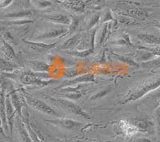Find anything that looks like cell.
<instances>
[{
  "label": "cell",
  "mask_w": 160,
  "mask_h": 142,
  "mask_svg": "<svg viewBox=\"0 0 160 142\" xmlns=\"http://www.w3.org/2000/svg\"><path fill=\"white\" fill-rule=\"evenodd\" d=\"M160 87V76L151 78L147 80L138 82L133 88H131L126 94L125 98L121 102L122 105L128 104L130 102L140 100L142 97Z\"/></svg>",
  "instance_id": "obj_1"
},
{
  "label": "cell",
  "mask_w": 160,
  "mask_h": 142,
  "mask_svg": "<svg viewBox=\"0 0 160 142\" xmlns=\"http://www.w3.org/2000/svg\"><path fill=\"white\" fill-rule=\"evenodd\" d=\"M46 97L53 106H55L56 108L60 109L66 113L75 115L76 117H81L85 120H91V115L88 112H86L79 106L75 104V102H71V100L62 98V97H54L50 96Z\"/></svg>",
  "instance_id": "obj_2"
},
{
  "label": "cell",
  "mask_w": 160,
  "mask_h": 142,
  "mask_svg": "<svg viewBox=\"0 0 160 142\" xmlns=\"http://www.w3.org/2000/svg\"><path fill=\"white\" fill-rule=\"evenodd\" d=\"M50 78L49 74L48 73H43V72H36V71H29L22 73L20 77V82L23 85L27 86H38L40 87H44L50 84L53 83L55 80H50L48 79Z\"/></svg>",
  "instance_id": "obj_3"
},
{
  "label": "cell",
  "mask_w": 160,
  "mask_h": 142,
  "mask_svg": "<svg viewBox=\"0 0 160 142\" xmlns=\"http://www.w3.org/2000/svg\"><path fill=\"white\" fill-rule=\"evenodd\" d=\"M133 125L136 130L142 133H148L151 134L155 132V123L148 114L138 115L133 119Z\"/></svg>",
  "instance_id": "obj_4"
},
{
  "label": "cell",
  "mask_w": 160,
  "mask_h": 142,
  "mask_svg": "<svg viewBox=\"0 0 160 142\" xmlns=\"http://www.w3.org/2000/svg\"><path fill=\"white\" fill-rule=\"evenodd\" d=\"M25 98L26 101H27V103L31 107L35 109L36 111L41 112V113H44V114L50 115V116H56V117L60 116L55 109H53L51 106L47 104L43 101L38 98H35V97H32L31 96H28V95L25 96Z\"/></svg>",
  "instance_id": "obj_5"
},
{
  "label": "cell",
  "mask_w": 160,
  "mask_h": 142,
  "mask_svg": "<svg viewBox=\"0 0 160 142\" xmlns=\"http://www.w3.org/2000/svg\"><path fill=\"white\" fill-rule=\"evenodd\" d=\"M46 121H48L50 124L68 130H78L82 127H83V124L82 122L77 121L70 118H64V117H58L55 119L46 120Z\"/></svg>",
  "instance_id": "obj_6"
},
{
  "label": "cell",
  "mask_w": 160,
  "mask_h": 142,
  "mask_svg": "<svg viewBox=\"0 0 160 142\" xmlns=\"http://www.w3.org/2000/svg\"><path fill=\"white\" fill-rule=\"evenodd\" d=\"M24 43L28 46L31 50L37 52V53H44L51 50L53 48L58 45V42H53V43H45L43 42H39V41H28V40H22Z\"/></svg>",
  "instance_id": "obj_7"
},
{
  "label": "cell",
  "mask_w": 160,
  "mask_h": 142,
  "mask_svg": "<svg viewBox=\"0 0 160 142\" xmlns=\"http://www.w3.org/2000/svg\"><path fill=\"white\" fill-rule=\"evenodd\" d=\"M68 35V29L63 27L49 29L44 31L35 37L36 40H45V39H53V38H62Z\"/></svg>",
  "instance_id": "obj_8"
},
{
  "label": "cell",
  "mask_w": 160,
  "mask_h": 142,
  "mask_svg": "<svg viewBox=\"0 0 160 142\" xmlns=\"http://www.w3.org/2000/svg\"><path fill=\"white\" fill-rule=\"evenodd\" d=\"M89 82H95V76L91 73H85L75 78L64 81L57 89H62V88L69 87V86H78L81 83H89Z\"/></svg>",
  "instance_id": "obj_9"
},
{
  "label": "cell",
  "mask_w": 160,
  "mask_h": 142,
  "mask_svg": "<svg viewBox=\"0 0 160 142\" xmlns=\"http://www.w3.org/2000/svg\"><path fill=\"white\" fill-rule=\"evenodd\" d=\"M118 15H123L134 18L135 20H145L146 18L149 17V12L144 8L131 7L126 9L122 11H118Z\"/></svg>",
  "instance_id": "obj_10"
},
{
  "label": "cell",
  "mask_w": 160,
  "mask_h": 142,
  "mask_svg": "<svg viewBox=\"0 0 160 142\" xmlns=\"http://www.w3.org/2000/svg\"><path fill=\"white\" fill-rule=\"evenodd\" d=\"M6 95L4 93V90L2 89L1 92V101H0V119H1V130L5 131L7 136L11 135L10 132L9 124H8V117H7V112H6Z\"/></svg>",
  "instance_id": "obj_11"
},
{
  "label": "cell",
  "mask_w": 160,
  "mask_h": 142,
  "mask_svg": "<svg viewBox=\"0 0 160 142\" xmlns=\"http://www.w3.org/2000/svg\"><path fill=\"white\" fill-rule=\"evenodd\" d=\"M43 19L49 22H54L55 24H60V25L70 26L71 22V18L68 15L61 14V13H55V14H48V15H42Z\"/></svg>",
  "instance_id": "obj_12"
},
{
  "label": "cell",
  "mask_w": 160,
  "mask_h": 142,
  "mask_svg": "<svg viewBox=\"0 0 160 142\" xmlns=\"http://www.w3.org/2000/svg\"><path fill=\"white\" fill-rule=\"evenodd\" d=\"M83 38L84 36L82 34H75L70 38H68V40H66L62 43V46H60V49L62 51L77 50L80 43L83 41Z\"/></svg>",
  "instance_id": "obj_13"
},
{
  "label": "cell",
  "mask_w": 160,
  "mask_h": 142,
  "mask_svg": "<svg viewBox=\"0 0 160 142\" xmlns=\"http://www.w3.org/2000/svg\"><path fill=\"white\" fill-rule=\"evenodd\" d=\"M9 95L13 106H14L17 113H18V116L21 117L22 113V109L28 107L27 104H26L27 101H26L25 97L21 96V95L17 93V92L15 91H12L11 93H9Z\"/></svg>",
  "instance_id": "obj_14"
},
{
  "label": "cell",
  "mask_w": 160,
  "mask_h": 142,
  "mask_svg": "<svg viewBox=\"0 0 160 142\" xmlns=\"http://www.w3.org/2000/svg\"><path fill=\"white\" fill-rule=\"evenodd\" d=\"M6 112H7V117H8V124H9L10 132H11V135L12 134L13 132V126L15 122V119H16V110H15V107L13 106L12 102H11V98H10V95H6Z\"/></svg>",
  "instance_id": "obj_15"
},
{
  "label": "cell",
  "mask_w": 160,
  "mask_h": 142,
  "mask_svg": "<svg viewBox=\"0 0 160 142\" xmlns=\"http://www.w3.org/2000/svg\"><path fill=\"white\" fill-rule=\"evenodd\" d=\"M15 125L18 130V137H19L21 142H33L29 133H28L22 118L19 116H17L15 119Z\"/></svg>",
  "instance_id": "obj_16"
},
{
  "label": "cell",
  "mask_w": 160,
  "mask_h": 142,
  "mask_svg": "<svg viewBox=\"0 0 160 142\" xmlns=\"http://www.w3.org/2000/svg\"><path fill=\"white\" fill-rule=\"evenodd\" d=\"M137 38L143 43L149 45L148 46H160V35L145 33L138 35Z\"/></svg>",
  "instance_id": "obj_17"
},
{
  "label": "cell",
  "mask_w": 160,
  "mask_h": 142,
  "mask_svg": "<svg viewBox=\"0 0 160 142\" xmlns=\"http://www.w3.org/2000/svg\"><path fill=\"white\" fill-rule=\"evenodd\" d=\"M1 51L6 59L11 61L16 59V54L15 52V50L13 49L11 44L7 42L3 38H2L1 39Z\"/></svg>",
  "instance_id": "obj_18"
},
{
  "label": "cell",
  "mask_w": 160,
  "mask_h": 142,
  "mask_svg": "<svg viewBox=\"0 0 160 142\" xmlns=\"http://www.w3.org/2000/svg\"><path fill=\"white\" fill-rule=\"evenodd\" d=\"M34 14L32 10H22V11H15V12L8 13L7 15H3L2 18H8L11 20H16V19H23L28 18Z\"/></svg>",
  "instance_id": "obj_19"
},
{
  "label": "cell",
  "mask_w": 160,
  "mask_h": 142,
  "mask_svg": "<svg viewBox=\"0 0 160 142\" xmlns=\"http://www.w3.org/2000/svg\"><path fill=\"white\" fill-rule=\"evenodd\" d=\"M63 5L75 12H80L84 9L86 4L82 0H66Z\"/></svg>",
  "instance_id": "obj_20"
},
{
  "label": "cell",
  "mask_w": 160,
  "mask_h": 142,
  "mask_svg": "<svg viewBox=\"0 0 160 142\" xmlns=\"http://www.w3.org/2000/svg\"><path fill=\"white\" fill-rule=\"evenodd\" d=\"M145 97H147L148 100L151 101L153 109L155 110L160 107V87L154 91L151 92Z\"/></svg>",
  "instance_id": "obj_21"
},
{
  "label": "cell",
  "mask_w": 160,
  "mask_h": 142,
  "mask_svg": "<svg viewBox=\"0 0 160 142\" xmlns=\"http://www.w3.org/2000/svg\"><path fill=\"white\" fill-rule=\"evenodd\" d=\"M111 28V22H105L103 23L101 31H100L99 36H98V43L102 44L105 41L108 40V38L109 37L110 35V31Z\"/></svg>",
  "instance_id": "obj_22"
},
{
  "label": "cell",
  "mask_w": 160,
  "mask_h": 142,
  "mask_svg": "<svg viewBox=\"0 0 160 142\" xmlns=\"http://www.w3.org/2000/svg\"><path fill=\"white\" fill-rule=\"evenodd\" d=\"M33 22H34V20L28 19V18L16 19V20H8V21L2 20V23H5L6 25H8L10 26H15V27H20V26L29 25V24L33 23Z\"/></svg>",
  "instance_id": "obj_23"
},
{
  "label": "cell",
  "mask_w": 160,
  "mask_h": 142,
  "mask_svg": "<svg viewBox=\"0 0 160 142\" xmlns=\"http://www.w3.org/2000/svg\"><path fill=\"white\" fill-rule=\"evenodd\" d=\"M31 66L34 71L36 72H43L47 73L50 69V66L48 64L42 62H38V61H32L31 62Z\"/></svg>",
  "instance_id": "obj_24"
},
{
  "label": "cell",
  "mask_w": 160,
  "mask_h": 142,
  "mask_svg": "<svg viewBox=\"0 0 160 142\" xmlns=\"http://www.w3.org/2000/svg\"><path fill=\"white\" fill-rule=\"evenodd\" d=\"M139 66L145 69H158L160 68V56L156 57L150 61L141 62Z\"/></svg>",
  "instance_id": "obj_25"
},
{
  "label": "cell",
  "mask_w": 160,
  "mask_h": 142,
  "mask_svg": "<svg viewBox=\"0 0 160 142\" xmlns=\"http://www.w3.org/2000/svg\"><path fill=\"white\" fill-rule=\"evenodd\" d=\"M94 49H88L84 50H66L63 52H66L68 54L71 55V56L78 57V58H86V57L89 56L90 54L93 53Z\"/></svg>",
  "instance_id": "obj_26"
},
{
  "label": "cell",
  "mask_w": 160,
  "mask_h": 142,
  "mask_svg": "<svg viewBox=\"0 0 160 142\" xmlns=\"http://www.w3.org/2000/svg\"><path fill=\"white\" fill-rule=\"evenodd\" d=\"M17 68L18 66L15 64L12 63V62L9 59H6V58L1 59V71L2 72H4V71L10 72V71L15 70Z\"/></svg>",
  "instance_id": "obj_27"
},
{
  "label": "cell",
  "mask_w": 160,
  "mask_h": 142,
  "mask_svg": "<svg viewBox=\"0 0 160 142\" xmlns=\"http://www.w3.org/2000/svg\"><path fill=\"white\" fill-rule=\"evenodd\" d=\"M31 4L38 9H47L53 6L52 2L49 0H32Z\"/></svg>",
  "instance_id": "obj_28"
},
{
  "label": "cell",
  "mask_w": 160,
  "mask_h": 142,
  "mask_svg": "<svg viewBox=\"0 0 160 142\" xmlns=\"http://www.w3.org/2000/svg\"><path fill=\"white\" fill-rule=\"evenodd\" d=\"M80 22H81V18L79 16H72L71 17V22L68 28V35L69 34L74 33L78 27L79 26Z\"/></svg>",
  "instance_id": "obj_29"
},
{
  "label": "cell",
  "mask_w": 160,
  "mask_h": 142,
  "mask_svg": "<svg viewBox=\"0 0 160 142\" xmlns=\"http://www.w3.org/2000/svg\"><path fill=\"white\" fill-rule=\"evenodd\" d=\"M111 43L115 44V45H118V46H133L129 36L128 35H126V34L122 35L120 38H117L116 41L111 42Z\"/></svg>",
  "instance_id": "obj_30"
},
{
  "label": "cell",
  "mask_w": 160,
  "mask_h": 142,
  "mask_svg": "<svg viewBox=\"0 0 160 142\" xmlns=\"http://www.w3.org/2000/svg\"><path fill=\"white\" fill-rule=\"evenodd\" d=\"M100 19H101V16L98 14H95L93 16H91L90 18L89 21H88V24H87V29L91 30L93 28H95L96 24L99 22Z\"/></svg>",
  "instance_id": "obj_31"
},
{
  "label": "cell",
  "mask_w": 160,
  "mask_h": 142,
  "mask_svg": "<svg viewBox=\"0 0 160 142\" xmlns=\"http://www.w3.org/2000/svg\"><path fill=\"white\" fill-rule=\"evenodd\" d=\"M118 20L120 23L126 24V25H133V24H137V20L131 18V17L127 16V15H118Z\"/></svg>",
  "instance_id": "obj_32"
},
{
  "label": "cell",
  "mask_w": 160,
  "mask_h": 142,
  "mask_svg": "<svg viewBox=\"0 0 160 142\" xmlns=\"http://www.w3.org/2000/svg\"><path fill=\"white\" fill-rule=\"evenodd\" d=\"M155 130L157 136L160 140V107L155 109Z\"/></svg>",
  "instance_id": "obj_33"
},
{
  "label": "cell",
  "mask_w": 160,
  "mask_h": 142,
  "mask_svg": "<svg viewBox=\"0 0 160 142\" xmlns=\"http://www.w3.org/2000/svg\"><path fill=\"white\" fill-rule=\"evenodd\" d=\"M2 38H3L4 39H5L7 42H9L10 44L11 43H13L15 44V39H14V38H13L12 35H11V33H10L9 31H2Z\"/></svg>",
  "instance_id": "obj_34"
},
{
  "label": "cell",
  "mask_w": 160,
  "mask_h": 142,
  "mask_svg": "<svg viewBox=\"0 0 160 142\" xmlns=\"http://www.w3.org/2000/svg\"><path fill=\"white\" fill-rule=\"evenodd\" d=\"M106 0H86V5L93 6V7H99L105 3Z\"/></svg>",
  "instance_id": "obj_35"
},
{
  "label": "cell",
  "mask_w": 160,
  "mask_h": 142,
  "mask_svg": "<svg viewBox=\"0 0 160 142\" xmlns=\"http://www.w3.org/2000/svg\"><path fill=\"white\" fill-rule=\"evenodd\" d=\"M115 20V18L113 17V14L111 13V11H107L105 12V14L103 15V17H102V22L103 23L105 22H109L111 21H114Z\"/></svg>",
  "instance_id": "obj_36"
},
{
  "label": "cell",
  "mask_w": 160,
  "mask_h": 142,
  "mask_svg": "<svg viewBox=\"0 0 160 142\" xmlns=\"http://www.w3.org/2000/svg\"><path fill=\"white\" fill-rule=\"evenodd\" d=\"M13 2H14V0H1V1H0L1 8H2V9L7 8L8 7H9Z\"/></svg>",
  "instance_id": "obj_37"
},
{
  "label": "cell",
  "mask_w": 160,
  "mask_h": 142,
  "mask_svg": "<svg viewBox=\"0 0 160 142\" xmlns=\"http://www.w3.org/2000/svg\"><path fill=\"white\" fill-rule=\"evenodd\" d=\"M133 142H154V141L150 140L149 138H147V137H139V138L135 139Z\"/></svg>",
  "instance_id": "obj_38"
},
{
  "label": "cell",
  "mask_w": 160,
  "mask_h": 142,
  "mask_svg": "<svg viewBox=\"0 0 160 142\" xmlns=\"http://www.w3.org/2000/svg\"><path fill=\"white\" fill-rule=\"evenodd\" d=\"M31 1L32 0H24V2H25L26 6H30L31 5Z\"/></svg>",
  "instance_id": "obj_39"
},
{
  "label": "cell",
  "mask_w": 160,
  "mask_h": 142,
  "mask_svg": "<svg viewBox=\"0 0 160 142\" xmlns=\"http://www.w3.org/2000/svg\"><path fill=\"white\" fill-rule=\"evenodd\" d=\"M155 26H156V27L160 31V22H158V23L155 24Z\"/></svg>",
  "instance_id": "obj_40"
},
{
  "label": "cell",
  "mask_w": 160,
  "mask_h": 142,
  "mask_svg": "<svg viewBox=\"0 0 160 142\" xmlns=\"http://www.w3.org/2000/svg\"><path fill=\"white\" fill-rule=\"evenodd\" d=\"M103 142H122V141H118V140H106Z\"/></svg>",
  "instance_id": "obj_41"
}]
</instances>
